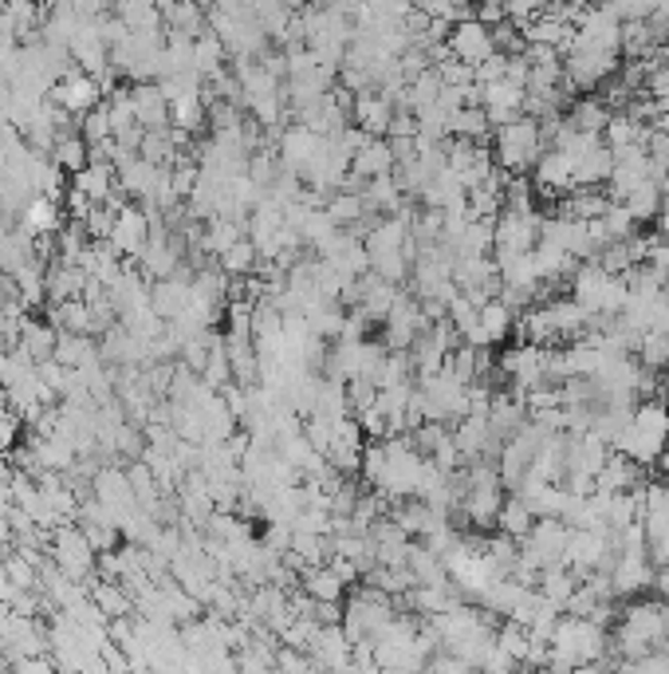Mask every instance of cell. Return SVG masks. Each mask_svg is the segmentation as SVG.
I'll use <instances>...</instances> for the list:
<instances>
[{
    "instance_id": "e575fe53",
    "label": "cell",
    "mask_w": 669,
    "mask_h": 674,
    "mask_svg": "<svg viewBox=\"0 0 669 674\" xmlns=\"http://www.w3.org/2000/svg\"><path fill=\"white\" fill-rule=\"evenodd\" d=\"M24 233L28 237H48V233H55L60 229V209L52 206V197H36V201H28L24 206Z\"/></svg>"
},
{
    "instance_id": "5bb4252c",
    "label": "cell",
    "mask_w": 669,
    "mask_h": 674,
    "mask_svg": "<svg viewBox=\"0 0 669 674\" xmlns=\"http://www.w3.org/2000/svg\"><path fill=\"white\" fill-rule=\"evenodd\" d=\"M350 114H355V123L367 138H386L394 126V107L391 99L382 91H362L355 95V103H350Z\"/></svg>"
},
{
    "instance_id": "9c48e42d",
    "label": "cell",
    "mask_w": 669,
    "mask_h": 674,
    "mask_svg": "<svg viewBox=\"0 0 669 674\" xmlns=\"http://www.w3.org/2000/svg\"><path fill=\"white\" fill-rule=\"evenodd\" d=\"M425 332V316H422V301L413 292H401L398 304L386 316V347L391 352H410L418 335Z\"/></svg>"
},
{
    "instance_id": "f35d334b",
    "label": "cell",
    "mask_w": 669,
    "mask_h": 674,
    "mask_svg": "<svg viewBox=\"0 0 669 674\" xmlns=\"http://www.w3.org/2000/svg\"><path fill=\"white\" fill-rule=\"evenodd\" d=\"M496 647L512 659L516 666H524V659H528V647H532V635L520 627V623H512V620H505L500 623V632H496Z\"/></svg>"
},
{
    "instance_id": "5b68a950",
    "label": "cell",
    "mask_w": 669,
    "mask_h": 674,
    "mask_svg": "<svg viewBox=\"0 0 669 674\" xmlns=\"http://www.w3.org/2000/svg\"><path fill=\"white\" fill-rule=\"evenodd\" d=\"M493 150H496V167L512 177H524L528 170H535V162L544 158V131L535 119L520 114L508 126H496L493 131Z\"/></svg>"
},
{
    "instance_id": "d4e9b609",
    "label": "cell",
    "mask_w": 669,
    "mask_h": 674,
    "mask_svg": "<svg viewBox=\"0 0 669 674\" xmlns=\"http://www.w3.org/2000/svg\"><path fill=\"white\" fill-rule=\"evenodd\" d=\"M615 206L607 194H598V189H571V194H563V201H559V213L556 218H567V221H598L607 209Z\"/></svg>"
},
{
    "instance_id": "60d3db41",
    "label": "cell",
    "mask_w": 669,
    "mask_h": 674,
    "mask_svg": "<svg viewBox=\"0 0 669 674\" xmlns=\"http://www.w3.org/2000/svg\"><path fill=\"white\" fill-rule=\"evenodd\" d=\"M240 241V225L237 221H225V218H213L209 221V233H206V249L216 253V257H225L233 245Z\"/></svg>"
},
{
    "instance_id": "1f68e13d",
    "label": "cell",
    "mask_w": 669,
    "mask_h": 674,
    "mask_svg": "<svg viewBox=\"0 0 669 674\" xmlns=\"http://www.w3.org/2000/svg\"><path fill=\"white\" fill-rule=\"evenodd\" d=\"M449 135L461 138V143H484V138L493 135L484 107H464V111L449 114Z\"/></svg>"
},
{
    "instance_id": "6da1fadb",
    "label": "cell",
    "mask_w": 669,
    "mask_h": 674,
    "mask_svg": "<svg viewBox=\"0 0 669 674\" xmlns=\"http://www.w3.org/2000/svg\"><path fill=\"white\" fill-rule=\"evenodd\" d=\"M425 474V457L413 450L410 438H386L362 450V478L382 501H410L418 498Z\"/></svg>"
},
{
    "instance_id": "3957f363",
    "label": "cell",
    "mask_w": 669,
    "mask_h": 674,
    "mask_svg": "<svg viewBox=\"0 0 669 674\" xmlns=\"http://www.w3.org/2000/svg\"><path fill=\"white\" fill-rule=\"evenodd\" d=\"M618 454L634 462V466H658L661 454L669 450V406L661 399H646L634 406L630 422L618 434Z\"/></svg>"
},
{
    "instance_id": "74e56055",
    "label": "cell",
    "mask_w": 669,
    "mask_h": 674,
    "mask_svg": "<svg viewBox=\"0 0 669 674\" xmlns=\"http://www.w3.org/2000/svg\"><path fill=\"white\" fill-rule=\"evenodd\" d=\"M87 150H91V146L83 143V135H55V146H52L55 167L83 174V170H87Z\"/></svg>"
},
{
    "instance_id": "7a4b0ae2",
    "label": "cell",
    "mask_w": 669,
    "mask_h": 674,
    "mask_svg": "<svg viewBox=\"0 0 669 674\" xmlns=\"http://www.w3.org/2000/svg\"><path fill=\"white\" fill-rule=\"evenodd\" d=\"M666 644H669V603L639 600V603H627V608L618 612L610 651H615L622 663H639L646 654L661 651Z\"/></svg>"
},
{
    "instance_id": "30bf717a",
    "label": "cell",
    "mask_w": 669,
    "mask_h": 674,
    "mask_svg": "<svg viewBox=\"0 0 669 674\" xmlns=\"http://www.w3.org/2000/svg\"><path fill=\"white\" fill-rule=\"evenodd\" d=\"M95 556L99 552L91 549V540L83 537L79 529H60L52 540V564L67 576L72 584H83V576L95 568Z\"/></svg>"
},
{
    "instance_id": "b9f144b4",
    "label": "cell",
    "mask_w": 669,
    "mask_h": 674,
    "mask_svg": "<svg viewBox=\"0 0 669 674\" xmlns=\"http://www.w3.org/2000/svg\"><path fill=\"white\" fill-rule=\"evenodd\" d=\"M257 260H260L257 245H252V241H237V245L221 257V272H225V277H245V272H252Z\"/></svg>"
},
{
    "instance_id": "ee69618b",
    "label": "cell",
    "mask_w": 669,
    "mask_h": 674,
    "mask_svg": "<svg viewBox=\"0 0 669 674\" xmlns=\"http://www.w3.org/2000/svg\"><path fill=\"white\" fill-rule=\"evenodd\" d=\"M12 674H55V663L52 659H44V654H36V659H21V663H12Z\"/></svg>"
},
{
    "instance_id": "d6986e66",
    "label": "cell",
    "mask_w": 669,
    "mask_h": 674,
    "mask_svg": "<svg viewBox=\"0 0 669 674\" xmlns=\"http://www.w3.org/2000/svg\"><path fill=\"white\" fill-rule=\"evenodd\" d=\"M535 186L544 194L559 197L575 189V174H571V158L563 150H544V158L535 162Z\"/></svg>"
},
{
    "instance_id": "603a6c76",
    "label": "cell",
    "mask_w": 669,
    "mask_h": 674,
    "mask_svg": "<svg viewBox=\"0 0 669 674\" xmlns=\"http://www.w3.org/2000/svg\"><path fill=\"white\" fill-rule=\"evenodd\" d=\"M406 572H410L413 588H442L449 584V572L437 552H430L425 544H410V556H406Z\"/></svg>"
},
{
    "instance_id": "484cf974",
    "label": "cell",
    "mask_w": 669,
    "mask_h": 674,
    "mask_svg": "<svg viewBox=\"0 0 669 674\" xmlns=\"http://www.w3.org/2000/svg\"><path fill=\"white\" fill-rule=\"evenodd\" d=\"M146 241H150V229H146V218L138 209H123L119 221L111 229V245L114 253H143Z\"/></svg>"
},
{
    "instance_id": "ac0fdd59",
    "label": "cell",
    "mask_w": 669,
    "mask_h": 674,
    "mask_svg": "<svg viewBox=\"0 0 669 674\" xmlns=\"http://www.w3.org/2000/svg\"><path fill=\"white\" fill-rule=\"evenodd\" d=\"M610 588H615V600L618 596H642V591L654 588V564L646 556H618L615 572H610Z\"/></svg>"
},
{
    "instance_id": "7bdbcfd3",
    "label": "cell",
    "mask_w": 669,
    "mask_h": 674,
    "mask_svg": "<svg viewBox=\"0 0 669 674\" xmlns=\"http://www.w3.org/2000/svg\"><path fill=\"white\" fill-rule=\"evenodd\" d=\"M639 364L646 367L649 375L654 371H661V367L669 364V335H642V343H639Z\"/></svg>"
},
{
    "instance_id": "8992f818",
    "label": "cell",
    "mask_w": 669,
    "mask_h": 674,
    "mask_svg": "<svg viewBox=\"0 0 669 674\" xmlns=\"http://www.w3.org/2000/svg\"><path fill=\"white\" fill-rule=\"evenodd\" d=\"M394 615H398V608H394L391 596H382L374 588H355L350 600H343L339 627L347 632V639L355 647H374V639L391 627Z\"/></svg>"
},
{
    "instance_id": "7402d4cb",
    "label": "cell",
    "mask_w": 669,
    "mask_h": 674,
    "mask_svg": "<svg viewBox=\"0 0 669 674\" xmlns=\"http://www.w3.org/2000/svg\"><path fill=\"white\" fill-rule=\"evenodd\" d=\"M350 174L362 177V182H374V177H386L394 174V150L386 138H367L359 146V155L350 162Z\"/></svg>"
},
{
    "instance_id": "ab89813d",
    "label": "cell",
    "mask_w": 669,
    "mask_h": 674,
    "mask_svg": "<svg viewBox=\"0 0 669 674\" xmlns=\"http://www.w3.org/2000/svg\"><path fill=\"white\" fill-rule=\"evenodd\" d=\"M598 225H603V233H607L610 245H618V241H630V237H634V225H639V221L630 218L627 206H610L607 213L598 218Z\"/></svg>"
},
{
    "instance_id": "f546056e",
    "label": "cell",
    "mask_w": 669,
    "mask_h": 674,
    "mask_svg": "<svg viewBox=\"0 0 669 674\" xmlns=\"http://www.w3.org/2000/svg\"><path fill=\"white\" fill-rule=\"evenodd\" d=\"M535 517H532V508L524 505V498H512L508 493L505 505H500V517H496V529H500V537L516 540V544H524L528 532H532Z\"/></svg>"
},
{
    "instance_id": "8fae6325",
    "label": "cell",
    "mask_w": 669,
    "mask_h": 674,
    "mask_svg": "<svg viewBox=\"0 0 669 674\" xmlns=\"http://www.w3.org/2000/svg\"><path fill=\"white\" fill-rule=\"evenodd\" d=\"M308 659H311V666L323 674H347L350 659H355V644L347 639V632H343L339 623H335V627H320L308 647Z\"/></svg>"
},
{
    "instance_id": "2e32d148",
    "label": "cell",
    "mask_w": 669,
    "mask_h": 674,
    "mask_svg": "<svg viewBox=\"0 0 669 674\" xmlns=\"http://www.w3.org/2000/svg\"><path fill=\"white\" fill-rule=\"evenodd\" d=\"M481 107H484V114H488V126H508L512 119H520L524 114V87H516V84H508V79H500V84H493V87H481Z\"/></svg>"
},
{
    "instance_id": "ba28073f",
    "label": "cell",
    "mask_w": 669,
    "mask_h": 674,
    "mask_svg": "<svg viewBox=\"0 0 669 674\" xmlns=\"http://www.w3.org/2000/svg\"><path fill=\"white\" fill-rule=\"evenodd\" d=\"M540 213H508L500 209V218L493 225V257H524L540 245Z\"/></svg>"
},
{
    "instance_id": "44dd1931",
    "label": "cell",
    "mask_w": 669,
    "mask_h": 674,
    "mask_svg": "<svg viewBox=\"0 0 669 674\" xmlns=\"http://www.w3.org/2000/svg\"><path fill=\"white\" fill-rule=\"evenodd\" d=\"M642 489V474L634 462H627L622 454H610L607 466L598 469L595 478V493H607V498H615V493H639Z\"/></svg>"
},
{
    "instance_id": "83f0119b",
    "label": "cell",
    "mask_w": 669,
    "mask_h": 674,
    "mask_svg": "<svg viewBox=\"0 0 669 674\" xmlns=\"http://www.w3.org/2000/svg\"><path fill=\"white\" fill-rule=\"evenodd\" d=\"M579 576L571 568H567V564H556V568H547V572H540V580H535V591H540V596H544V600H552L559 608V612H563L567 608V600H571V596H575L579 591Z\"/></svg>"
},
{
    "instance_id": "e0dca14e",
    "label": "cell",
    "mask_w": 669,
    "mask_h": 674,
    "mask_svg": "<svg viewBox=\"0 0 669 674\" xmlns=\"http://www.w3.org/2000/svg\"><path fill=\"white\" fill-rule=\"evenodd\" d=\"M607 457H610V446L603 438L595 434L567 438V474H583V478L595 481L598 469L607 466Z\"/></svg>"
},
{
    "instance_id": "52a82bcc",
    "label": "cell",
    "mask_w": 669,
    "mask_h": 674,
    "mask_svg": "<svg viewBox=\"0 0 669 674\" xmlns=\"http://www.w3.org/2000/svg\"><path fill=\"white\" fill-rule=\"evenodd\" d=\"M575 36V32H571ZM563 87L567 91H595L610 79V75L622 68L615 52H595V48H579V44L567 40L563 52Z\"/></svg>"
},
{
    "instance_id": "4fadbf2b",
    "label": "cell",
    "mask_w": 669,
    "mask_h": 674,
    "mask_svg": "<svg viewBox=\"0 0 669 674\" xmlns=\"http://www.w3.org/2000/svg\"><path fill=\"white\" fill-rule=\"evenodd\" d=\"M323 143H327V138L311 135V131H303V126L284 131V138H280V158H284V170L296 174L299 182H308V174L315 170V162H320V155H323Z\"/></svg>"
},
{
    "instance_id": "d590c367",
    "label": "cell",
    "mask_w": 669,
    "mask_h": 674,
    "mask_svg": "<svg viewBox=\"0 0 669 674\" xmlns=\"http://www.w3.org/2000/svg\"><path fill=\"white\" fill-rule=\"evenodd\" d=\"M512 328H516V316L500 301L484 304L481 308V332H484V340H488V347L505 343L508 335H512Z\"/></svg>"
},
{
    "instance_id": "f1b7e54d",
    "label": "cell",
    "mask_w": 669,
    "mask_h": 674,
    "mask_svg": "<svg viewBox=\"0 0 669 674\" xmlns=\"http://www.w3.org/2000/svg\"><path fill=\"white\" fill-rule=\"evenodd\" d=\"M422 201L433 209V213H445V209H454V206H464V186H461V177L454 174V170L445 167L442 174L433 177L430 186H425Z\"/></svg>"
},
{
    "instance_id": "d6a6232c",
    "label": "cell",
    "mask_w": 669,
    "mask_h": 674,
    "mask_svg": "<svg viewBox=\"0 0 669 674\" xmlns=\"http://www.w3.org/2000/svg\"><path fill=\"white\" fill-rule=\"evenodd\" d=\"M75 189H79L87 201H111L114 197V167H107V162H91V167L75 177Z\"/></svg>"
},
{
    "instance_id": "ffe728a7",
    "label": "cell",
    "mask_w": 669,
    "mask_h": 674,
    "mask_svg": "<svg viewBox=\"0 0 669 674\" xmlns=\"http://www.w3.org/2000/svg\"><path fill=\"white\" fill-rule=\"evenodd\" d=\"M398 296H401V289L379 281L374 272L359 277V311L367 316V323H371V320H386V316H391V308L398 304Z\"/></svg>"
},
{
    "instance_id": "4dcf8cb0",
    "label": "cell",
    "mask_w": 669,
    "mask_h": 674,
    "mask_svg": "<svg viewBox=\"0 0 669 674\" xmlns=\"http://www.w3.org/2000/svg\"><path fill=\"white\" fill-rule=\"evenodd\" d=\"M311 418H323V422H343V418H350L347 383H339V379H323L320 394H315V410H311Z\"/></svg>"
},
{
    "instance_id": "8d00e7d4",
    "label": "cell",
    "mask_w": 669,
    "mask_h": 674,
    "mask_svg": "<svg viewBox=\"0 0 669 674\" xmlns=\"http://www.w3.org/2000/svg\"><path fill=\"white\" fill-rule=\"evenodd\" d=\"M622 206L630 209V218L634 221H658L661 209H666V197H661V189L654 186V182H646V186H642L639 194H630Z\"/></svg>"
},
{
    "instance_id": "7dc6e473",
    "label": "cell",
    "mask_w": 669,
    "mask_h": 674,
    "mask_svg": "<svg viewBox=\"0 0 669 674\" xmlns=\"http://www.w3.org/2000/svg\"><path fill=\"white\" fill-rule=\"evenodd\" d=\"M666 371H669V364H666Z\"/></svg>"
},
{
    "instance_id": "bcb514c9",
    "label": "cell",
    "mask_w": 669,
    "mask_h": 674,
    "mask_svg": "<svg viewBox=\"0 0 669 674\" xmlns=\"http://www.w3.org/2000/svg\"><path fill=\"white\" fill-rule=\"evenodd\" d=\"M658 466H661V469H666V474H669V450H666V454H661V462H658Z\"/></svg>"
},
{
    "instance_id": "f6af8a7d",
    "label": "cell",
    "mask_w": 669,
    "mask_h": 674,
    "mask_svg": "<svg viewBox=\"0 0 669 674\" xmlns=\"http://www.w3.org/2000/svg\"><path fill=\"white\" fill-rule=\"evenodd\" d=\"M654 591H658V600L669 603V568H658L654 572Z\"/></svg>"
},
{
    "instance_id": "cb8c5ba5",
    "label": "cell",
    "mask_w": 669,
    "mask_h": 674,
    "mask_svg": "<svg viewBox=\"0 0 669 674\" xmlns=\"http://www.w3.org/2000/svg\"><path fill=\"white\" fill-rule=\"evenodd\" d=\"M299 588H303V596H308L311 603H339L343 608V596H347V584H343L327 564L299 572Z\"/></svg>"
},
{
    "instance_id": "9a60e30c",
    "label": "cell",
    "mask_w": 669,
    "mask_h": 674,
    "mask_svg": "<svg viewBox=\"0 0 669 674\" xmlns=\"http://www.w3.org/2000/svg\"><path fill=\"white\" fill-rule=\"evenodd\" d=\"M52 99L67 114H91V111H99V79H91L87 72H67L60 84H55Z\"/></svg>"
},
{
    "instance_id": "4316f807",
    "label": "cell",
    "mask_w": 669,
    "mask_h": 674,
    "mask_svg": "<svg viewBox=\"0 0 669 674\" xmlns=\"http://www.w3.org/2000/svg\"><path fill=\"white\" fill-rule=\"evenodd\" d=\"M610 107L603 103V99H579V103H571V111H567V126L571 131H579V135H598L603 138V131H607L610 123Z\"/></svg>"
},
{
    "instance_id": "277c9868",
    "label": "cell",
    "mask_w": 669,
    "mask_h": 674,
    "mask_svg": "<svg viewBox=\"0 0 669 674\" xmlns=\"http://www.w3.org/2000/svg\"><path fill=\"white\" fill-rule=\"evenodd\" d=\"M610 654V635L603 627H595L591 620H563L556 623V635H552V654H547V671L544 674H567L575 666L587 663H603Z\"/></svg>"
},
{
    "instance_id": "836d02e7",
    "label": "cell",
    "mask_w": 669,
    "mask_h": 674,
    "mask_svg": "<svg viewBox=\"0 0 669 674\" xmlns=\"http://www.w3.org/2000/svg\"><path fill=\"white\" fill-rule=\"evenodd\" d=\"M91 603H95V608H99V615H103L107 623L126 620V615H131V608H134L131 591H126L123 584H111V580H103V584H99V588H95Z\"/></svg>"
},
{
    "instance_id": "7c38bea8",
    "label": "cell",
    "mask_w": 669,
    "mask_h": 674,
    "mask_svg": "<svg viewBox=\"0 0 669 674\" xmlns=\"http://www.w3.org/2000/svg\"><path fill=\"white\" fill-rule=\"evenodd\" d=\"M449 56L454 60H461L464 68H481L488 56H496V48H493V28H484L481 21H461V24H454L449 28Z\"/></svg>"
}]
</instances>
